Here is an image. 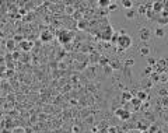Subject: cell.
Returning a JSON list of instances; mask_svg holds the SVG:
<instances>
[{
  "instance_id": "obj_26",
  "label": "cell",
  "mask_w": 168,
  "mask_h": 133,
  "mask_svg": "<svg viewBox=\"0 0 168 133\" xmlns=\"http://www.w3.org/2000/svg\"><path fill=\"white\" fill-rule=\"evenodd\" d=\"M147 64L151 67H154V64H157V60H155V58H149L147 59Z\"/></svg>"
},
{
  "instance_id": "obj_4",
  "label": "cell",
  "mask_w": 168,
  "mask_h": 133,
  "mask_svg": "<svg viewBox=\"0 0 168 133\" xmlns=\"http://www.w3.org/2000/svg\"><path fill=\"white\" fill-rule=\"evenodd\" d=\"M71 38H73V34H71L70 31H62L60 34H59V41H60L62 43H69L71 41Z\"/></svg>"
},
{
  "instance_id": "obj_33",
  "label": "cell",
  "mask_w": 168,
  "mask_h": 133,
  "mask_svg": "<svg viewBox=\"0 0 168 133\" xmlns=\"http://www.w3.org/2000/svg\"><path fill=\"white\" fill-rule=\"evenodd\" d=\"M164 10L168 11V0H164Z\"/></svg>"
},
{
  "instance_id": "obj_15",
  "label": "cell",
  "mask_w": 168,
  "mask_h": 133,
  "mask_svg": "<svg viewBox=\"0 0 168 133\" xmlns=\"http://www.w3.org/2000/svg\"><path fill=\"white\" fill-rule=\"evenodd\" d=\"M157 24H158V27H165V25H168V18L167 17H158L157 18Z\"/></svg>"
},
{
  "instance_id": "obj_22",
  "label": "cell",
  "mask_w": 168,
  "mask_h": 133,
  "mask_svg": "<svg viewBox=\"0 0 168 133\" xmlns=\"http://www.w3.org/2000/svg\"><path fill=\"white\" fill-rule=\"evenodd\" d=\"M118 10V3L116 2H111L109 7H108V11H116Z\"/></svg>"
},
{
  "instance_id": "obj_29",
  "label": "cell",
  "mask_w": 168,
  "mask_h": 133,
  "mask_svg": "<svg viewBox=\"0 0 168 133\" xmlns=\"http://www.w3.org/2000/svg\"><path fill=\"white\" fill-rule=\"evenodd\" d=\"M104 72H105V74H111V73L113 72V69L109 66V64H108V66H105V67H104Z\"/></svg>"
},
{
  "instance_id": "obj_6",
  "label": "cell",
  "mask_w": 168,
  "mask_h": 133,
  "mask_svg": "<svg viewBox=\"0 0 168 133\" xmlns=\"http://www.w3.org/2000/svg\"><path fill=\"white\" fill-rule=\"evenodd\" d=\"M133 98L134 97L130 91H122V102H132Z\"/></svg>"
},
{
  "instance_id": "obj_31",
  "label": "cell",
  "mask_w": 168,
  "mask_h": 133,
  "mask_svg": "<svg viewBox=\"0 0 168 133\" xmlns=\"http://www.w3.org/2000/svg\"><path fill=\"white\" fill-rule=\"evenodd\" d=\"M158 94H160V95H167V90L161 88V90H158Z\"/></svg>"
},
{
  "instance_id": "obj_17",
  "label": "cell",
  "mask_w": 168,
  "mask_h": 133,
  "mask_svg": "<svg viewBox=\"0 0 168 133\" xmlns=\"http://www.w3.org/2000/svg\"><path fill=\"white\" fill-rule=\"evenodd\" d=\"M157 16H158V14L155 13L154 10H147V14H146V17H147L149 20H154ZM155 21H157V18H155Z\"/></svg>"
},
{
  "instance_id": "obj_19",
  "label": "cell",
  "mask_w": 168,
  "mask_h": 133,
  "mask_svg": "<svg viewBox=\"0 0 168 133\" xmlns=\"http://www.w3.org/2000/svg\"><path fill=\"white\" fill-rule=\"evenodd\" d=\"M153 69H154V67H151V66L144 67V70H143V76H146V77H150V76L153 74Z\"/></svg>"
},
{
  "instance_id": "obj_35",
  "label": "cell",
  "mask_w": 168,
  "mask_h": 133,
  "mask_svg": "<svg viewBox=\"0 0 168 133\" xmlns=\"http://www.w3.org/2000/svg\"><path fill=\"white\" fill-rule=\"evenodd\" d=\"M140 133H150V132H149V129H147V130H142Z\"/></svg>"
},
{
  "instance_id": "obj_14",
  "label": "cell",
  "mask_w": 168,
  "mask_h": 133,
  "mask_svg": "<svg viewBox=\"0 0 168 133\" xmlns=\"http://www.w3.org/2000/svg\"><path fill=\"white\" fill-rule=\"evenodd\" d=\"M6 48H7L10 52H13L14 49H16V41L14 39H8L7 42H6Z\"/></svg>"
},
{
  "instance_id": "obj_24",
  "label": "cell",
  "mask_w": 168,
  "mask_h": 133,
  "mask_svg": "<svg viewBox=\"0 0 168 133\" xmlns=\"http://www.w3.org/2000/svg\"><path fill=\"white\" fill-rule=\"evenodd\" d=\"M109 4H111V2L109 0H101V2H98V6L100 7H109Z\"/></svg>"
},
{
  "instance_id": "obj_32",
  "label": "cell",
  "mask_w": 168,
  "mask_h": 133,
  "mask_svg": "<svg viewBox=\"0 0 168 133\" xmlns=\"http://www.w3.org/2000/svg\"><path fill=\"white\" fill-rule=\"evenodd\" d=\"M14 41H21V42H23V37H21V35H16V37H14Z\"/></svg>"
},
{
  "instance_id": "obj_21",
  "label": "cell",
  "mask_w": 168,
  "mask_h": 133,
  "mask_svg": "<svg viewBox=\"0 0 168 133\" xmlns=\"http://www.w3.org/2000/svg\"><path fill=\"white\" fill-rule=\"evenodd\" d=\"M109 63H111V62L108 60V59L105 58V56H101V58H100V64H101V66H102V67L108 66V64H109Z\"/></svg>"
},
{
  "instance_id": "obj_10",
  "label": "cell",
  "mask_w": 168,
  "mask_h": 133,
  "mask_svg": "<svg viewBox=\"0 0 168 133\" xmlns=\"http://www.w3.org/2000/svg\"><path fill=\"white\" fill-rule=\"evenodd\" d=\"M154 35L157 38H164L165 37V29H164L163 27H157V28L154 29Z\"/></svg>"
},
{
  "instance_id": "obj_2",
  "label": "cell",
  "mask_w": 168,
  "mask_h": 133,
  "mask_svg": "<svg viewBox=\"0 0 168 133\" xmlns=\"http://www.w3.org/2000/svg\"><path fill=\"white\" fill-rule=\"evenodd\" d=\"M115 116L119 118L121 120H129L132 118V114L129 109L126 108H116L115 109Z\"/></svg>"
},
{
  "instance_id": "obj_9",
  "label": "cell",
  "mask_w": 168,
  "mask_h": 133,
  "mask_svg": "<svg viewBox=\"0 0 168 133\" xmlns=\"http://www.w3.org/2000/svg\"><path fill=\"white\" fill-rule=\"evenodd\" d=\"M130 104L133 105V109H134V111H137V109H140V108L143 106V101H140V99L137 98V97H134V98L132 99Z\"/></svg>"
},
{
  "instance_id": "obj_7",
  "label": "cell",
  "mask_w": 168,
  "mask_h": 133,
  "mask_svg": "<svg viewBox=\"0 0 168 133\" xmlns=\"http://www.w3.org/2000/svg\"><path fill=\"white\" fill-rule=\"evenodd\" d=\"M20 46H21V49H23V51L29 52V51L32 49V46H34V43L29 42V41H23V42L20 43Z\"/></svg>"
},
{
  "instance_id": "obj_11",
  "label": "cell",
  "mask_w": 168,
  "mask_h": 133,
  "mask_svg": "<svg viewBox=\"0 0 168 133\" xmlns=\"http://www.w3.org/2000/svg\"><path fill=\"white\" fill-rule=\"evenodd\" d=\"M136 14H137V10H134V8H130V10H126L125 17H126L128 20H133L134 17H136Z\"/></svg>"
},
{
  "instance_id": "obj_5",
  "label": "cell",
  "mask_w": 168,
  "mask_h": 133,
  "mask_svg": "<svg viewBox=\"0 0 168 133\" xmlns=\"http://www.w3.org/2000/svg\"><path fill=\"white\" fill-rule=\"evenodd\" d=\"M153 10L157 14H161L164 11V0H158V2H153Z\"/></svg>"
},
{
  "instance_id": "obj_18",
  "label": "cell",
  "mask_w": 168,
  "mask_h": 133,
  "mask_svg": "<svg viewBox=\"0 0 168 133\" xmlns=\"http://www.w3.org/2000/svg\"><path fill=\"white\" fill-rule=\"evenodd\" d=\"M137 14H139V16H146V14H147V8H146L144 4H140L139 6V8H137Z\"/></svg>"
},
{
  "instance_id": "obj_1",
  "label": "cell",
  "mask_w": 168,
  "mask_h": 133,
  "mask_svg": "<svg viewBox=\"0 0 168 133\" xmlns=\"http://www.w3.org/2000/svg\"><path fill=\"white\" fill-rule=\"evenodd\" d=\"M118 46H119V48H122V49H125V51L128 48H130V46H132V38H130V35H128V34L119 35Z\"/></svg>"
},
{
  "instance_id": "obj_13",
  "label": "cell",
  "mask_w": 168,
  "mask_h": 133,
  "mask_svg": "<svg viewBox=\"0 0 168 133\" xmlns=\"http://www.w3.org/2000/svg\"><path fill=\"white\" fill-rule=\"evenodd\" d=\"M139 53H140V56H149V55H150V48H149L147 45H144V46H140Z\"/></svg>"
},
{
  "instance_id": "obj_3",
  "label": "cell",
  "mask_w": 168,
  "mask_h": 133,
  "mask_svg": "<svg viewBox=\"0 0 168 133\" xmlns=\"http://www.w3.org/2000/svg\"><path fill=\"white\" fill-rule=\"evenodd\" d=\"M139 38H140V41H143V42H147V41L151 38V29H150L149 27H143V28L139 31Z\"/></svg>"
},
{
  "instance_id": "obj_20",
  "label": "cell",
  "mask_w": 168,
  "mask_h": 133,
  "mask_svg": "<svg viewBox=\"0 0 168 133\" xmlns=\"http://www.w3.org/2000/svg\"><path fill=\"white\" fill-rule=\"evenodd\" d=\"M109 66L112 67L113 70H119L121 69V63H119L118 60H111V63H109Z\"/></svg>"
},
{
  "instance_id": "obj_28",
  "label": "cell",
  "mask_w": 168,
  "mask_h": 133,
  "mask_svg": "<svg viewBox=\"0 0 168 133\" xmlns=\"http://www.w3.org/2000/svg\"><path fill=\"white\" fill-rule=\"evenodd\" d=\"M118 132H119V129L116 126H109L108 128V133H118Z\"/></svg>"
},
{
  "instance_id": "obj_8",
  "label": "cell",
  "mask_w": 168,
  "mask_h": 133,
  "mask_svg": "<svg viewBox=\"0 0 168 133\" xmlns=\"http://www.w3.org/2000/svg\"><path fill=\"white\" fill-rule=\"evenodd\" d=\"M134 97H137V98H139L140 101H143V102L149 99V94H147L144 90H139V91L136 93V95H134Z\"/></svg>"
},
{
  "instance_id": "obj_34",
  "label": "cell",
  "mask_w": 168,
  "mask_h": 133,
  "mask_svg": "<svg viewBox=\"0 0 168 133\" xmlns=\"http://www.w3.org/2000/svg\"><path fill=\"white\" fill-rule=\"evenodd\" d=\"M149 106H150L149 101H146V102H143V106H142V108H149Z\"/></svg>"
},
{
  "instance_id": "obj_12",
  "label": "cell",
  "mask_w": 168,
  "mask_h": 133,
  "mask_svg": "<svg viewBox=\"0 0 168 133\" xmlns=\"http://www.w3.org/2000/svg\"><path fill=\"white\" fill-rule=\"evenodd\" d=\"M52 38H53L52 34H50V32H48V31H44V32H42V35H41V39L44 41V42H49Z\"/></svg>"
},
{
  "instance_id": "obj_16",
  "label": "cell",
  "mask_w": 168,
  "mask_h": 133,
  "mask_svg": "<svg viewBox=\"0 0 168 133\" xmlns=\"http://www.w3.org/2000/svg\"><path fill=\"white\" fill-rule=\"evenodd\" d=\"M122 7H125L126 10H130V8H133V2L132 0H123L122 2Z\"/></svg>"
},
{
  "instance_id": "obj_23",
  "label": "cell",
  "mask_w": 168,
  "mask_h": 133,
  "mask_svg": "<svg viewBox=\"0 0 168 133\" xmlns=\"http://www.w3.org/2000/svg\"><path fill=\"white\" fill-rule=\"evenodd\" d=\"M123 64H125L126 67H132V66L134 64V59H133V58H130V59H126V60L123 62Z\"/></svg>"
},
{
  "instance_id": "obj_30",
  "label": "cell",
  "mask_w": 168,
  "mask_h": 133,
  "mask_svg": "<svg viewBox=\"0 0 168 133\" xmlns=\"http://www.w3.org/2000/svg\"><path fill=\"white\" fill-rule=\"evenodd\" d=\"M66 13H67V14H73L74 13V8L70 7V6H67V7H66Z\"/></svg>"
},
{
  "instance_id": "obj_27",
  "label": "cell",
  "mask_w": 168,
  "mask_h": 133,
  "mask_svg": "<svg viewBox=\"0 0 168 133\" xmlns=\"http://www.w3.org/2000/svg\"><path fill=\"white\" fill-rule=\"evenodd\" d=\"M149 79L151 80L153 83H157V81H160V77H158V74H157V73H153V74L150 76Z\"/></svg>"
},
{
  "instance_id": "obj_25",
  "label": "cell",
  "mask_w": 168,
  "mask_h": 133,
  "mask_svg": "<svg viewBox=\"0 0 168 133\" xmlns=\"http://www.w3.org/2000/svg\"><path fill=\"white\" fill-rule=\"evenodd\" d=\"M119 35H121V34H119V32H118V34H112V37H111V42H112V43H116V45H118V39H119Z\"/></svg>"
}]
</instances>
